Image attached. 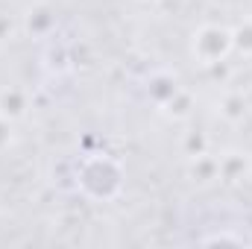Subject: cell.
<instances>
[{"mask_svg":"<svg viewBox=\"0 0 252 249\" xmlns=\"http://www.w3.org/2000/svg\"><path fill=\"white\" fill-rule=\"evenodd\" d=\"M12 30H15V27H12V18L0 12V41H6V38L12 35Z\"/></svg>","mask_w":252,"mask_h":249,"instance_id":"4fadbf2b","label":"cell"},{"mask_svg":"<svg viewBox=\"0 0 252 249\" xmlns=\"http://www.w3.org/2000/svg\"><path fill=\"white\" fill-rule=\"evenodd\" d=\"M24 27H27V32L32 38H44V35H50L56 30V15H53L50 6H35V9L27 12V24Z\"/></svg>","mask_w":252,"mask_h":249,"instance_id":"8992f818","label":"cell"},{"mask_svg":"<svg viewBox=\"0 0 252 249\" xmlns=\"http://www.w3.org/2000/svg\"><path fill=\"white\" fill-rule=\"evenodd\" d=\"M179 88H182V85H179V79H176L170 70H156V73H150V79H147V97H150V103L158 106V109H164V106L176 97Z\"/></svg>","mask_w":252,"mask_h":249,"instance_id":"3957f363","label":"cell"},{"mask_svg":"<svg viewBox=\"0 0 252 249\" xmlns=\"http://www.w3.org/2000/svg\"><path fill=\"white\" fill-rule=\"evenodd\" d=\"M27 109H30V97H27V91L24 88H15V85H6L3 91H0V115L6 118V121H21L24 115H27Z\"/></svg>","mask_w":252,"mask_h":249,"instance_id":"5b68a950","label":"cell"},{"mask_svg":"<svg viewBox=\"0 0 252 249\" xmlns=\"http://www.w3.org/2000/svg\"><path fill=\"white\" fill-rule=\"evenodd\" d=\"M76 187L97 202L115 199L124 187V167L118 158L106 156V153H88L79 164H76Z\"/></svg>","mask_w":252,"mask_h":249,"instance_id":"6da1fadb","label":"cell"},{"mask_svg":"<svg viewBox=\"0 0 252 249\" xmlns=\"http://www.w3.org/2000/svg\"><path fill=\"white\" fill-rule=\"evenodd\" d=\"M217 164H220V179L226 185H238L244 182L252 173V161L247 153H238V150H229L223 156H217Z\"/></svg>","mask_w":252,"mask_h":249,"instance_id":"277c9868","label":"cell"},{"mask_svg":"<svg viewBox=\"0 0 252 249\" xmlns=\"http://www.w3.org/2000/svg\"><path fill=\"white\" fill-rule=\"evenodd\" d=\"M188 173H190V179H193V182H214V179H220V164H217V156L202 153V156L190 158Z\"/></svg>","mask_w":252,"mask_h":249,"instance_id":"52a82bcc","label":"cell"},{"mask_svg":"<svg viewBox=\"0 0 252 249\" xmlns=\"http://www.w3.org/2000/svg\"><path fill=\"white\" fill-rule=\"evenodd\" d=\"M182 150H185V156H188V158H196V156L208 153V135H205L202 129L188 132V135H185V141H182Z\"/></svg>","mask_w":252,"mask_h":249,"instance_id":"8fae6325","label":"cell"},{"mask_svg":"<svg viewBox=\"0 0 252 249\" xmlns=\"http://www.w3.org/2000/svg\"><path fill=\"white\" fill-rule=\"evenodd\" d=\"M190 53L202 67H214V64L226 62L229 53H235L232 47V27L223 24H205L193 32L190 38Z\"/></svg>","mask_w":252,"mask_h":249,"instance_id":"7a4b0ae2","label":"cell"},{"mask_svg":"<svg viewBox=\"0 0 252 249\" xmlns=\"http://www.w3.org/2000/svg\"><path fill=\"white\" fill-rule=\"evenodd\" d=\"M232 47L241 56H252V18H244L232 27Z\"/></svg>","mask_w":252,"mask_h":249,"instance_id":"30bf717a","label":"cell"},{"mask_svg":"<svg viewBox=\"0 0 252 249\" xmlns=\"http://www.w3.org/2000/svg\"><path fill=\"white\" fill-rule=\"evenodd\" d=\"M193 109H196V103H193V94H190L188 88H179L176 91V97L161 109L170 121H188L190 115H193Z\"/></svg>","mask_w":252,"mask_h":249,"instance_id":"ba28073f","label":"cell"},{"mask_svg":"<svg viewBox=\"0 0 252 249\" xmlns=\"http://www.w3.org/2000/svg\"><path fill=\"white\" fill-rule=\"evenodd\" d=\"M9 144H12V121H6V118L0 115V150L9 147Z\"/></svg>","mask_w":252,"mask_h":249,"instance_id":"7c38bea8","label":"cell"},{"mask_svg":"<svg viewBox=\"0 0 252 249\" xmlns=\"http://www.w3.org/2000/svg\"><path fill=\"white\" fill-rule=\"evenodd\" d=\"M220 118L223 121H229V124H241L244 118H247V100H244V94H226L223 100H220Z\"/></svg>","mask_w":252,"mask_h":249,"instance_id":"9c48e42d","label":"cell"}]
</instances>
